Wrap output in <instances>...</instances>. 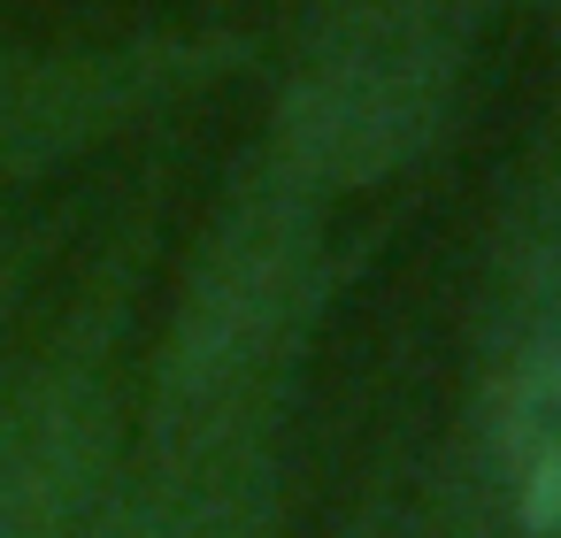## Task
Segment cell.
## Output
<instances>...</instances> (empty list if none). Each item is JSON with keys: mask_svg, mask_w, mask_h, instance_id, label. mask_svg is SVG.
Returning a JSON list of instances; mask_svg holds the SVG:
<instances>
[{"mask_svg": "<svg viewBox=\"0 0 561 538\" xmlns=\"http://www.w3.org/2000/svg\"><path fill=\"white\" fill-rule=\"evenodd\" d=\"M346 262L339 201L247 154L131 392V454H216L247 431L293 423L300 362L346 285Z\"/></svg>", "mask_w": 561, "mask_h": 538, "instance_id": "obj_1", "label": "cell"}, {"mask_svg": "<svg viewBox=\"0 0 561 538\" xmlns=\"http://www.w3.org/2000/svg\"><path fill=\"white\" fill-rule=\"evenodd\" d=\"M492 0H316L254 139L323 201L408 178L461 116Z\"/></svg>", "mask_w": 561, "mask_h": 538, "instance_id": "obj_2", "label": "cell"}, {"mask_svg": "<svg viewBox=\"0 0 561 538\" xmlns=\"http://www.w3.org/2000/svg\"><path fill=\"white\" fill-rule=\"evenodd\" d=\"M147 231H124L62 308V323L0 377V538H70L131 454V316Z\"/></svg>", "mask_w": 561, "mask_h": 538, "instance_id": "obj_3", "label": "cell"}, {"mask_svg": "<svg viewBox=\"0 0 561 538\" xmlns=\"http://www.w3.org/2000/svg\"><path fill=\"white\" fill-rule=\"evenodd\" d=\"M231 39H116V47H0V201L70 170L139 116L231 70Z\"/></svg>", "mask_w": 561, "mask_h": 538, "instance_id": "obj_4", "label": "cell"}, {"mask_svg": "<svg viewBox=\"0 0 561 538\" xmlns=\"http://www.w3.org/2000/svg\"><path fill=\"white\" fill-rule=\"evenodd\" d=\"M385 538H515L507 507H500V492H492V477H484V461H477L461 423H446L431 461L408 484H392V530Z\"/></svg>", "mask_w": 561, "mask_h": 538, "instance_id": "obj_5", "label": "cell"}, {"mask_svg": "<svg viewBox=\"0 0 561 538\" xmlns=\"http://www.w3.org/2000/svg\"><path fill=\"white\" fill-rule=\"evenodd\" d=\"M55 239H62V224H16V231H0V331H9V316H16V300H24L32 270L55 254Z\"/></svg>", "mask_w": 561, "mask_h": 538, "instance_id": "obj_6", "label": "cell"}, {"mask_svg": "<svg viewBox=\"0 0 561 538\" xmlns=\"http://www.w3.org/2000/svg\"><path fill=\"white\" fill-rule=\"evenodd\" d=\"M385 530H392V477H369L362 500L331 523V538H385Z\"/></svg>", "mask_w": 561, "mask_h": 538, "instance_id": "obj_7", "label": "cell"}, {"mask_svg": "<svg viewBox=\"0 0 561 538\" xmlns=\"http://www.w3.org/2000/svg\"><path fill=\"white\" fill-rule=\"evenodd\" d=\"M546 24H553V55H561V0H546ZM553 139H561V124H553Z\"/></svg>", "mask_w": 561, "mask_h": 538, "instance_id": "obj_8", "label": "cell"}]
</instances>
